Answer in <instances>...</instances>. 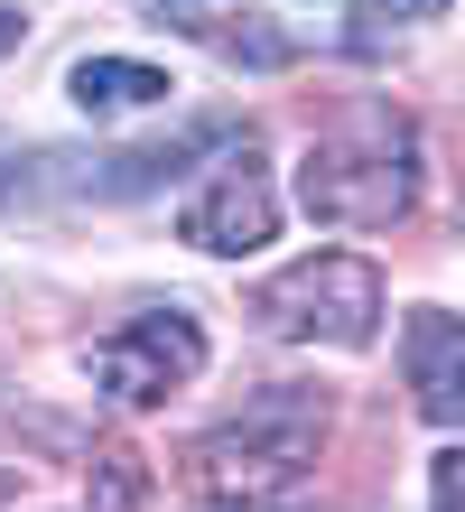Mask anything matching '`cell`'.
<instances>
[{
  "mask_svg": "<svg viewBox=\"0 0 465 512\" xmlns=\"http://www.w3.org/2000/svg\"><path fill=\"white\" fill-rule=\"evenodd\" d=\"M317 447H326V391L270 382L242 419H224V429L196 438L186 475H196V494L214 512H252V503H279V494H289L298 475L317 466Z\"/></svg>",
  "mask_w": 465,
  "mask_h": 512,
  "instance_id": "obj_1",
  "label": "cell"
},
{
  "mask_svg": "<svg viewBox=\"0 0 465 512\" xmlns=\"http://www.w3.org/2000/svg\"><path fill=\"white\" fill-rule=\"evenodd\" d=\"M298 205L317 224H345V233H382L419 205V140L400 112H363V122L307 140L298 159Z\"/></svg>",
  "mask_w": 465,
  "mask_h": 512,
  "instance_id": "obj_2",
  "label": "cell"
},
{
  "mask_svg": "<svg viewBox=\"0 0 465 512\" xmlns=\"http://www.w3.org/2000/svg\"><path fill=\"white\" fill-rule=\"evenodd\" d=\"M279 345H372V326H382V270L363 252H307L289 270H270L252 289V308H242Z\"/></svg>",
  "mask_w": 465,
  "mask_h": 512,
  "instance_id": "obj_3",
  "label": "cell"
},
{
  "mask_svg": "<svg viewBox=\"0 0 465 512\" xmlns=\"http://www.w3.org/2000/svg\"><path fill=\"white\" fill-rule=\"evenodd\" d=\"M84 373H93V391H112L121 410H149V401H168V391H186L205 373V326L177 317V308L131 317L121 336H103L84 354Z\"/></svg>",
  "mask_w": 465,
  "mask_h": 512,
  "instance_id": "obj_4",
  "label": "cell"
},
{
  "mask_svg": "<svg viewBox=\"0 0 465 512\" xmlns=\"http://www.w3.org/2000/svg\"><path fill=\"white\" fill-rule=\"evenodd\" d=\"M177 233L196 252H261L270 233H279V196H270V168H261V149L242 140V159L214 168V187L205 196H186V215Z\"/></svg>",
  "mask_w": 465,
  "mask_h": 512,
  "instance_id": "obj_5",
  "label": "cell"
},
{
  "mask_svg": "<svg viewBox=\"0 0 465 512\" xmlns=\"http://www.w3.org/2000/svg\"><path fill=\"white\" fill-rule=\"evenodd\" d=\"M410 391L438 429H465V317H410Z\"/></svg>",
  "mask_w": 465,
  "mask_h": 512,
  "instance_id": "obj_6",
  "label": "cell"
},
{
  "mask_svg": "<svg viewBox=\"0 0 465 512\" xmlns=\"http://www.w3.org/2000/svg\"><path fill=\"white\" fill-rule=\"evenodd\" d=\"M66 94L93 112V122H121V112H149V103H168L177 84L159 66H140V56H84V66L66 75Z\"/></svg>",
  "mask_w": 465,
  "mask_h": 512,
  "instance_id": "obj_7",
  "label": "cell"
},
{
  "mask_svg": "<svg viewBox=\"0 0 465 512\" xmlns=\"http://www.w3.org/2000/svg\"><path fill=\"white\" fill-rule=\"evenodd\" d=\"M140 503H149V466L131 447H103L93 457V512H140Z\"/></svg>",
  "mask_w": 465,
  "mask_h": 512,
  "instance_id": "obj_8",
  "label": "cell"
},
{
  "mask_svg": "<svg viewBox=\"0 0 465 512\" xmlns=\"http://www.w3.org/2000/svg\"><path fill=\"white\" fill-rule=\"evenodd\" d=\"M205 38L224 47L233 66H298V38H279V28H224V19H214Z\"/></svg>",
  "mask_w": 465,
  "mask_h": 512,
  "instance_id": "obj_9",
  "label": "cell"
},
{
  "mask_svg": "<svg viewBox=\"0 0 465 512\" xmlns=\"http://www.w3.org/2000/svg\"><path fill=\"white\" fill-rule=\"evenodd\" d=\"M428 503H438V512H465V447H447V457L428 466Z\"/></svg>",
  "mask_w": 465,
  "mask_h": 512,
  "instance_id": "obj_10",
  "label": "cell"
},
{
  "mask_svg": "<svg viewBox=\"0 0 465 512\" xmlns=\"http://www.w3.org/2000/svg\"><path fill=\"white\" fill-rule=\"evenodd\" d=\"M140 10H168L177 28H205V0H140Z\"/></svg>",
  "mask_w": 465,
  "mask_h": 512,
  "instance_id": "obj_11",
  "label": "cell"
},
{
  "mask_svg": "<svg viewBox=\"0 0 465 512\" xmlns=\"http://www.w3.org/2000/svg\"><path fill=\"white\" fill-rule=\"evenodd\" d=\"M0 168H19V140L0 131ZM0 205H10V177H0Z\"/></svg>",
  "mask_w": 465,
  "mask_h": 512,
  "instance_id": "obj_12",
  "label": "cell"
},
{
  "mask_svg": "<svg viewBox=\"0 0 465 512\" xmlns=\"http://www.w3.org/2000/svg\"><path fill=\"white\" fill-rule=\"evenodd\" d=\"M19 28H28L19 10H0V56H10V47H19Z\"/></svg>",
  "mask_w": 465,
  "mask_h": 512,
  "instance_id": "obj_13",
  "label": "cell"
},
{
  "mask_svg": "<svg viewBox=\"0 0 465 512\" xmlns=\"http://www.w3.org/2000/svg\"><path fill=\"white\" fill-rule=\"evenodd\" d=\"M410 10H447V0H410Z\"/></svg>",
  "mask_w": 465,
  "mask_h": 512,
  "instance_id": "obj_14",
  "label": "cell"
},
{
  "mask_svg": "<svg viewBox=\"0 0 465 512\" xmlns=\"http://www.w3.org/2000/svg\"><path fill=\"white\" fill-rule=\"evenodd\" d=\"M252 512H289V503H252Z\"/></svg>",
  "mask_w": 465,
  "mask_h": 512,
  "instance_id": "obj_15",
  "label": "cell"
},
{
  "mask_svg": "<svg viewBox=\"0 0 465 512\" xmlns=\"http://www.w3.org/2000/svg\"><path fill=\"white\" fill-rule=\"evenodd\" d=\"M0 512H10V485H0Z\"/></svg>",
  "mask_w": 465,
  "mask_h": 512,
  "instance_id": "obj_16",
  "label": "cell"
}]
</instances>
